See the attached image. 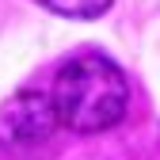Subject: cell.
<instances>
[{
	"label": "cell",
	"instance_id": "obj_1",
	"mask_svg": "<svg viewBox=\"0 0 160 160\" xmlns=\"http://www.w3.org/2000/svg\"><path fill=\"white\" fill-rule=\"evenodd\" d=\"M46 95L57 126L72 133H103L126 118L130 80L103 53H76L53 72Z\"/></svg>",
	"mask_w": 160,
	"mask_h": 160
},
{
	"label": "cell",
	"instance_id": "obj_2",
	"mask_svg": "<svg viewBox=\"0 0 160 160\" xmlns=\"http://www.w3.org/2000/svg\"><path fill=\"white\" fill-rule=\"evenodd\" d=\"M57 130L50 95L38 88H23L0 103V145H38Z\"/></svg>",
	"mask_w": 160,
	"mask_h": 160
},
{
	"label": "cell",
	"instance_id": "obj_3",
	"mask_svg": "<svg viewBox=\"0 0 160 160\" xmlns=\"http://www.w3.org/2000/svg\"><path fill=\"white\" fill-rule=\"evenodd\" d=\"M34 4L65 19H99L114 0H34Z\"/></svg>",
	"mask_w": 160,
	"mask_h": 160
}]
</instances>
